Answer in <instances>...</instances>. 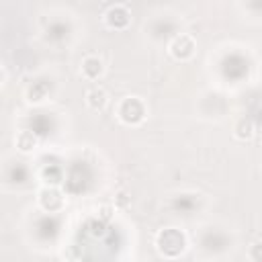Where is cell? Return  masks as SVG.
<instances>
[{
  "mask_svg": "<svg viewBox=\"0 0 262 262\" xmlns=\"http://www.w3.org/2000/svg\"><path fill=\"white\" fill-rule=\"evenodd\" d=\"M186 242H184V235L178 231V229H164L160 235H158V250L164 254V256H170L172 258V250L174 248V254L178 256L182 250H184Z\"/></svg>",
  "mask_w": 262,
  "mask_h": 262,
  "instance_id": "cell-1",
  "label": "cell"
},
{
  "mask_svg": "<svg viewBox=\"0 0 262 262\" xmlns=\"http://www.w3.org/2000/svg\"><path fill=\"white\" fill-rule=\"evenodd\" d=\"M145 117V108L141 104L139 98H125L121 104H119V119L127 125H139Z\"/></svg>",
  "mask_w": 262,
  "mask_h": 262,
  "instance_id": "cell-2",
  "label": "cell"
},
{
  "mask_svg": "<svg viewBox=\"0 0 262 262\" xmlns=\"http://www.w3.org/2000/svg\"><path fill=\"white\" fill-rule=\"evenodd\" d=\"M170 53H172L176 59H180V61L190 59L192 53H194V43H192V39H190L188 35L176 37V39L170 43Z\"/></svg>",
  "mask_w": 262,
  "mask_h": 262,
  "instance_id": "cell-3",
  "label": "cell"
},
{
  "mask_svg": "<svg viewBox=\"0 0 262 262\" xmlns=\"http://www.w3.org/2000/svg\"><path fill=\"white\" fill-rule=\"evenodd\" d=\"M39 205L41 209L53 213V211H59L63 207V196L53 188V186H45L41 192H39Z\"/></svg>",
  "mask_w": 262,
  "mask_h": 262,
  "instance_id": "cell-4",
  "label": "cell"
},
{
  "mask_svg": "<svg viewBox=\"0 0 262 262\" xmlns=\"http://www.w3.org/2000/svg\"><path fill=\"white\" fill-rule=\"evenodd\" d=\"M129 10L125 6H111L104 12V23L111 29H125L129 25Z\"/></svg>",
  "mask_w": 262,
  "mask_h": 262,
  "instance_id": "cell-5",
  "label": "cell"
},
{
  "mask_svg": "<svg viewBox=\"0 0 262 262\" xmlns=\"http://www.w3.org/2000/svg\"><path fill=\"white\" fill-rule=\"evenodd\" d=\"M84 102L88 108L92 111H102L106 104H108V94L102 86H90L84 94Z\"/></svg>",
  "mask_w": 262,
  "mask_h": 262,
  "instance_id": "cell-6",
  "label": "cell"
},
{
  "mask_svg": "<svg viewBox=\"0 0 262 262\" xmlns=\"http://www.w3.org/2000/svg\"><path fill=\"white\" fill-rule=\"evenodd\" d=\"M80 72H82V76H84L86 80H98V78L102 76V72H104V63H102V59L96 57V55H86V57L82 59Z\"/></svg>",
  "mask_w": 262,
  "mask_h": 262,
  "instance_id": "cell-7",
  "label": "cell"
},
{
  "mask_svg": "<svg viewBox=\"0 0 262 262\" xmlns=\"http://www.w3.org/2000/svg\"><path fill=\"white\" fill-rule=\"evenodd\" d=\"M233 135H235L237 139H242V141L252 139V137H254V123H252L250 119H239V121L235 123V127H233Z\"/></svg>",
  "mask_w": 262,
  "mask_h": 262,
  "instance_id": "cell-8",
  "label": "cell"
},
{
  "mask_svg": "<svg viewBox=\"0 0 262 262\" xmlns=\"http://www.w3.org/2000/svg\"><path fill=\"white\" fill-rule=\"evenodd\" d=\"M16 147H18L23 154H29V151H33V149L37 147V137H35L33 133H29V131H20V133L16 135Z\"/></svg>",
  "mask_w": 262,
  "mask_h": 262,
  "instance_id": "cell-9",
  "label": "cell"
},
{
  "mask_svg": "<svg viewBox=\"0 0 262 262\" xmlns=\"http://www.w3.org/2000/svg\"><path fill=\"white\" fill-rule=\"evenodd\" d=\"M248 256H250L252 260H256V262H262V244H260V242H258V244H252L250 250H248Z\"/></svg>",
  "mask_w": 262,
  "mask_h": 262,
  "instance_id": "cell-10",
  "label": "cell"
},
{
  "mask_svg": "<svg viewBox=\"0 0 262 262\" xmlns=\"http://www.w3.org/2000/svg\"><path fill=\"white\" fill-rule=\"evenodd\" d=\"M115 209L113 207H102L100 209V213H102V219H111V213H113Z\"/></svg>",
  "mask_w": 262,
  "mask_h": 262,
  "instance_id": "cell-11",
  "label": "cell"
}]
</instances>
